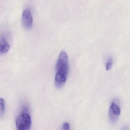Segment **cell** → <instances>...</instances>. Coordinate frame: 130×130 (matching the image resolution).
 <instances>
[{"instance_id":"6da1fadb","label":"cell","mask_w":130,"mask_h":130,"mask_svg":"<svg viewBox=\"0 0 130 130\" xmlns=\"http://www.w3.org/2000/svg\"><path fill=\"white\" fill-rule=\"evenodd\" d=\"M69 60L67 54L61 51L59 55L56 65L55 85L58 89H61L64 85L68 75Z\"/></svg>"},{"instance_id":"7a4b0ae2","label":"cell","mask_w":130,"mask_h":130,"mask_svg":"<svg viewBox=\"0 0 130 130\" xmlns=\"http://www.w3.org/2000/svg\"><path fill=\"white\" fill-rule=\"evenodd\" d=\"M31 123V117L28 113L25 112L21 113L16 120L17 130H29Z\"/></svg>"},{"instance_id":"3957f363","label":"cell","mask_w":130,"mask_h":130,"mask_svg":"<svg viewBox=\"0 0 130 130\" xmlns=\"http://www.w3.org/2000/svg\"><path fill=\"white\" fill-rule=\"evenodd\" d=\"M121 113L120 102L115 99L111 103L109 108L108 114L110 121L112 123L117 122Z\"/></svg>"},{"instance_id":"277c9868","label":"cell","mask_w":130,"mask_h":130,"mask_svg":"<svg viewBox=\"0 0 130 130\" xmlns=\"http://www.w3.org/2000/svg\"><path fill=\"white\" fill-rule=\"evenodd\" d=\"M22 22L24 27L27 29H30L32 27V17L29 9H26L23 11L22 16Z\"/></svg>"},{"instance_id":"5b68a950","label":"cell","mask_w":130,"mask_h":130,"mask_svg":"<svg viewBox=\"0 0 130 130\" xmlns=\"http://www.w3.org/2000/svg\"><path fill=\"white\" fill-rule=\"evenodd\" d=\"M10 49V45L4 36L0 38V54L7 53Z\"/></svg>"},{"instance_id":"8992f818","label":"cell","mask_w":130,"mask_h":130,"mask_svg":"<svg viewBox=\"0 0 130 130\" xmlns=\"http://www.w3.org/2000/svg\"><path fill=\"white\" fill-rule=\"evenodd\" d=\"M5 111V101L2 98H0V117L4 115Z\"/></svg>"},{"instance_id":"52a82bcc","label":"cell","mask_w":130,"mask_h":130,"mask_svg":"<svg viewBox=\"0 0 130 130\" xmlns=\"http://www.w3.org/2000/svg\"><path fill=\"white\" fill-rule=\"evenodd\" d=\"M113 61L112 59H109L108 60L107 62L106 66H105L106 70L107 71H108V70H110L111 69L112 66H113Z\"/></svg>"},{"instance_id":"ba28073f","label":"cell","mask_w":130,"mask_h":130,"mask_svg":"<svg viewBox=\"0 0 130 130\" xmlns=\"http://www.w3.org/2000/svg\"><path fill=\"white\" fill-rule=\"evenodd\" d=\"M62 130H70V126L69 123L66 122L62 126Z\"/></svg>"},{"instance_id":"9c48e42d","label":"cell","mask_w":130,"mask_h":130,"mask_svg":"<svg viewBox=\"0 0 130 130\" xmlns=\"http://www.w3.org/2000/svg\"><path fill=\"white\" fill-rule=\"evenodd\" d=\"M123 130H129V128L128 127V126H126L124 127L123 129Z\"/></svg>"}]
</instances>
